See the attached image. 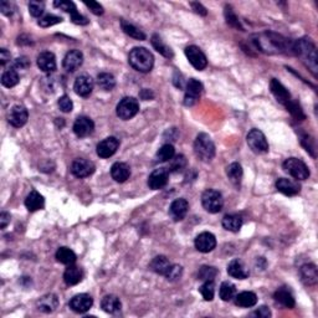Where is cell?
Segmentation results:
<instances>
[{"label": "cell", "instance_id": "cell-1", "mask_svg": "<svg viewBox=\"0 0 318 318\" xmlns=\"http://www.w3.org/2000/svg\"><path fill=\"white\" fill-rule=\"evenodd\" d=\"M128 62L135 70L138 72L147 73L153 69V64H154V57H153L152 52L149 50L144 49V47H135L132 51L130 52L128 56Z\"/></svg>", "mask_w": 318, "mask_h": 318}, {"label": "cell", "instance_id": "cell-2", "mask_svg": "<svg viewBox=\"0 0 318 318\" xmlns=\"http://www.w3.org/2000/svg\"><path fill=\"white\" fill-rule=\"evenodd\" d=\"M257 46L261 47L262 51L265 52H284L286 50L291 49L292 50V45H290V42H287L282 36L272 33H266V34L260 35L259 40H256Z\"/></svg>", "mask_w": 318, "mask_h": 318}, {"label": "cell", "instance_id": "cell-3", "mask_svg": "<svg viewBox=\"0 0 318 318\" xmlns=\"http://www.w3.org/2000/svg\"><path fill=\"white\" fill-rule=\"evenodd\" d=\"M195 155L203 162H210L215 155V144L209 135L200 133L194 142Z\"/></svg>", "mask_w": 318, "mask_h": 318}, {"label": "cell", "instance_id": "cell-4", "mask_svg": "<svg viewBox=\"0 0 318 318\" xmlns=\"http://www.w3.org/2000/svg\"><path fill=\"white\" fill-rule=\"evenodd\" d=\"M292 51H295L297 55H301L306 61H308V66L312 69V71L317 72V52H316V46L310 41V40H298L297 42L292 45Z\"/></svg>", "mask_w": 318, "mask_h": 318}, {"label": "cell", "instance_id": "cell-5", "mask_svg": "<svg viewBox=\"0 0 318 318\" xmlns=\"http://www.w3.org/2000/svg\"><path fill=\"white\" fill-rule=\"evenodd\" d=\"M202 204L207 212L216 214L222 209V205H224L221 193L214 189H208L202 195Z\"/></svg>", "mask_w": 318, "mask_h": 318}, {"label": "cell", "instance_id": "cell-6", "mask_svg": "<svg viewBox=\"0 0 318 318\" xmlns=\"http://www.w3.org/2000/svg\"><path fill=\"white\" fill-rule=\"evenodd\" d=\"M283 169L297 180H306L310 177V169L297 158H288L283 162Z\"/></svg>", "mask_w": 318, "mask_h": 318}, {"label": "cell", "instance_id": "cell-7", "mask_svg": "<svg viewBox=\"0 0 318 318\" xmlns=\"http://www.w3.org/2000/svg\"><path fill=\"white\" fill-rule=\"evenodd\" d=\"M140 111V104L135 97H124L117 105V116L123 121L133 118Z\"/></svg>", "mask_w": 318, "mask_h": 318}, {"label": "cell", "instance_id": "cell-8", "mask_svg": "<svg viewBox=\"0 0 318 318\" xmlns=\"http://www.w3.org/2000/svg\"><path fill=\"white\" fill-rule=\"evenodd\" d=\"M246 141H247L248 147L252 149V152L259 153V154L269 152V143H267L265 135L260 130H255V128L251 130L247 133Z\"/></svg>", "mask_w": 318, "mask_h": 318}, {"label": "cell", "instance_id": "cell-9", "mask_svg": "<svg viewBox=\"0 0 318 318\" xmlns=\"http://www.w3.org/2000/svg\"><path fill=\"white\" fill-rule=\"evenodd\" d=\"M203 92V85L200 81L195 78H190L185 85V96H184V105L185 106H194L200 99Z\"/></svg>", "mask_w": 318, "mask_h": 318}, {"label": "cell", "instance_id": "cell-10", "mask_svg": "<svg viewBox=\"0 0 318 318\" xmlns=\"http://www.w3.org/2000/svg\"><path fill=\"white\" fill-rule=\"evenodd\" d=\"M185 56L189 60V62L192 64V66L194 69H197L198 71L204 70L208 66V60L207 56L204 55V52L199 49L198 46H188L185 49Z\"/></svg>", "mask_w": 318, "mask_h": 318}, {"label": "cell", "instance_id": "cell-11", "mask_svg": "<svg viewBox=\"0 0 318 318\" xmlns=\"http://www.w3.org/2000/svg\"><path fill=\"white\" fill-rule=\"evenodd\" d=\"M95 164L88 159H83V158H78L75 159L71 164V173L77 178H86L93 174L95 172Z\"/></svg>", "mask_w": 318, "mask_h": 318}, {"label": "cell", "instance_id": "cell-12", "mask_svg": "<svg viewBox=\"0 0 318 318\" xmlns=\"http://www.w3.org/2000/svg\"><path fill=\"white\" fill-rule=\"evenodd\" d=\"M29 113L28 109L21 105H16L10 108L8 113V122L15 128H20V127L25 126V123L28 122Z\"/></svg>", "mask_w": 318, "mask_h": 318}, {"label": "cell", "instance_id": "cell-13", "mask_svg": "<svg viewBox=\"0 0 318 318\" xmlns=\"http://www.w3.org/2000/svg\"><path fill=\"white\" fill-rule=\"evenodd\" d=\"M169 179V171L166 168H158L150 173L148 178V186L153 190H158L167 185Z\"/></svg>", "mask_w": 318, "mask_h": 318}, {"label": "cell", "instance_id": "cell-14", "mask_svg": "<svg viewBox=\"0 0 318 318\" xmlns=\"http://www.w3.org/2000/svg\"><path fill=\"white\" fill-rule=\"evenodd\" d=\"M93 130H95V123L90 117L81 116L73 123V132L80 138H85L92 135Z\"/></svg>", "mask_w": 318, "mask_h": 318}, {"label": "cell", "instance_id": "cell-15", "mask_svg": "<svg viewBox=\"0 0 318 318\" xmlns=\"http://www.w3.org/2000/svg\"><path fill=\"white\" fill-rule=\"evenodd\" d=\"M70 308L76 313H85L92 307L93 300L90 295L87 293H80V295H76L71 298L70 301Z\"/></svg>", "mask_w": 318, "mask_h": 318}, {"label": "cell", "instance_id": "cell-16", "mask_svg": "<svg viewBox=\"0 0 318 318\" xmlns=\"http://www.w3.org/2000/svg\"><path fill=\"white\" fill-rule=\"evenodd\" d=\"M83 62V55L80 50H71L66 54L62 66L68 72H75L77 69L81 68Z\"/></svg>", "mask_w": 318, "mask_h": 318}, {"label": "cell", "instance_id": "cell-17", "mask_svg": "<svg viewBox=\"0 0 318 318\" xmlns=\"http://www.w3.org/2000/svg\"><path fill=\"white\" fill-rule=\"evenodd\" d=\"M119 141L116 137H108L97 144V155L101 158H109L117 152Z\"/></svg>", "mask_w": 318, "mask_h": 318}, {"label": "cell", "instance_id": "cell-18", "mask_svg": "<svg viewBox=\"0 0 318 318\" xmlns=\"http://www.w3.org/2000/svg\"><path fill=\"white\" fill-rule=\"evenodd\" d=\"M194 244L198 251L207 253L214 250L215 246H216V239H215V236L212 235V233L205 231V233L199 234V235L197 236Z\"/></svg>", "mask_w": 318, "mask_h": 318}, {"label": "cell", "instance_id": "cell-19", "mask_svg": "<svg viewBox=\"0 0 318 318\" xmlns=\"http://www.w3.org/2000/svg\"><path fill=\"white\" fill-rule=\"evenodd\" d=\"M93 80L88 75H81L76 78L75 85H73V90L81 97H88L92 93L93 90Z\"/></svg>", "mask_w": 318, "mask_h": 318}, {"label": "cell", "instance_id": "cell-20", "mask_svg": "<svg viewBox=\"0 0 318 318\" xmlns=\"http://www.w3.org/2000/svg\"><path fill=\"white\" fill-rule=\"evenodd\" d=\"M276 188L279 192H281L284 195H288V197L297 195L301 190V185L298 184V181L291 180V179L287 178L277 179Z\"/></svg>", "mask_w": 318, "mask_h": 318}, {"label": "cell", "instance_id": "cell-21", "mask_svg": "<svg viewBox=\"0 0 318 318\" xmlns=\"http://www.w3.org/2000/svg\"><path fill=\"white\" fill-rule=\"evenodd\" d=\"M189 204L185 199H176L169 207V215L174 221H180L186 216Z\"/></svg>", "mask_w": 318, "mask_h": 318}, {"label": "cell", "instance_id": "cell-22", "mask_svg": "<svg viewBox=\"0 0 318 318\" xmlns=\"http://www.w3.org/2000/svg\"><path fill=\"white\" fill-rule=\"evenodd\" d=\"M270 90H271L272 95L276 97V100L280 104L286 105L291 100V95L287 91V88L284 87L276 78H272L271 82H270Z\"/></svg>", "mask_w": 318, "mask_h": 318}, {"label": "cell", "instance_id": "cell-23", "mask_svg": "<svg viewBox=\"0 0 318 318\" xmlns=\"http://www.w3.org/2000/svg\"><path fill=\"white\" fill-rule=\"evenodd\" d=\"M37 66L44 72H52L56 70V59L55 55L50 51H44L37 56Z\"/></svg>", "mask_w": 318, "mask_h": 318}, {"label": "cell", "instance_id": "cell-24", "mask_svg": "<svg viewBox=\"0 0 318 318\" xmlns=\"http://www.w3.org/2000/svg\"><path fill=\"white\" fill-rule=\"evenodd\" d=\"M228 274L234 279L245 280L248 277V270L240 259H234L228 265Z\"/></svg>", "mask_w": 318, "mask_h": 318}, {"label": "cell", "instance_id": "cell-25", "mask_svg": "<svg viewBox=\"0 0 318 318\" xmlns=\"http://www.w3.org/2000/svg\"><path fill=\"white\" fill-rule=\"evenodd\" d=\"M59 307V298L54 293H47L37 301V308L44 313L54 312Z\"/></svg>", "mask_w": 318, "mask_h": 318}, {"label": "cell", "instance_id": "cell-26", "mask_svg": "<svg viewBox=\"0 0 318 318\" xmlns=\"http://www.w3.org/2000/svg\"><path fill=\"white\" fill-rule=\"evenodd\" d=\"M111 176L118 183H124L131 177L130 166L126 163H122V162H117L112 166Z\"/></svg>", "mask_w": 318, "mask_h": 318}, {"label": "cell", "instance_id": "cell-27", "mask_svg": "<svg viewBox=\"0 0 318 318\" xmlns=\"http://www.w3.org/2000/svg\"><path fill=\"white\" fill-rule=\"evenodd\" d=\"M301 277L302 281L308 286H315L318 281L317 267L313 264H306L301 267Z\"/></svg>", "mask_w": 318, "mask_h": 318}, {"label": "cell", "instance_id": "cell-28", "mask_svg": "<svg viewBox=\"0 0 318 318\" xmlns=\"http://www.w3.org/2000/svg\"><path fill=\"white\" fill-rule=\"evenodd\" d=\"M45 200L40 193L36 190H33L30 194L26 197L25 199V207L28 208L29 212H36V210H41L44 208Z\"/></svg>", "mask_w": 318, "mask_h": 318}, {"label": "cell", "instance_id": "cell-29", "mask_svg": "<svg viewBox=\"0 0 318 318\" xmlns=\"http://www.w3.org/2000/svg\"><path fill=\"white\" fill-rule=\"evenodd\" d=\"M241 226H243V217L240 215H225L222 219V228L228 231H231V233H238Z\"/></svg>", "mask_w": 318, "mask_h": 318}, {"label": "cell", "instance_id": "cell-30", "mask_svg": "<svg viewBox=\"0 0 318 318\" xmlns=\"http://www.w3.org/2000/svg\"><path fill=\"white\" fill-rule=\"evenodd\" d=\"M122 303L119 298L114 295H107L102 298L101 301V308L107 313H117L121 311Z\"/></svg>", "mask_w": 318, "mask_h": 318}, {"label": "cell", "instance_id": "cell-31", "mask_svg": "<svg viewBox=\"0 0 318 318\" xmlns=\"http://www.w3.org/2000/svg\"><path fill=\"white\" fill-rule=\"evenodd\" d=\"M82 270L80 267L70 265L66 269L65 274H64V280H65L66 284H69V286H75V284L80 283L81 280H82Z\"/></svg>", "mask_w": 318, "mask_h": 318}, {"label": "cell", "instance_id": "cell-32", "mask_svg": "<svg viewBox=\"0 0 318 318\" xmlns=\"http://www.w3.org/2000/svg\"><path fill=\"white\" fill-rule=\"evenodd\" d=\"M172 266V264L169 262V260L166 256H157L152 260V262L149 264V267L152 271H154L158 275H163L166 276V274L168 272L169 267Z\"/></svg>", "mask_w": 318, "mask_h": 318}, {"label": "cell", "instance_id": "cell-33", "mask_svg": "<svg viewBox=\"0 0 318 318\" xmlns=\"http://www.w3.org/2000/svg\"><path fill=\"white\" fill-rule=\"evenodd\" d=\"M235 303L240 307H253L257 303L256 293L251 292V291H244L235 296Z\"/></svg>", "mask_w": 318, "mask_h": 318}, {"label": "cell", "instance_id": "cell-34", "mask_svg": "<svg viewBox=\"0 0 318 318\" xmlns=\"http://www.w3.org/2000/svg\"><path fill=\"white\" fill-rule=\"evenodd\" d=\"M150 42H152L153 47H154L155 50H157L158 52L161 55H163L164 57H167V59H172V57L174 56L173 54V50L171 49V47L168 46V45L166 44V42L162 40V37L159 36V35L154 34L152 36V40H150Z\"/></svg>", "mask_w": 318, "mask_h": 318}, {"label": "cell", "instance_id": "cell-35", "mask_svg": "<svg viewBox=\"0 0 318 318\" xmlns=\"http://www.w3.org/2000/svg\"><path fill=\"white\" fill-rule=\"evenodd\" d=\"M275 300L280 303V305L284 306L287 308H293L295 307V298H293L292 293L290 292L286 288H280L275 292Z\"/></svg>", "mask_w": 318, "mask_h": 318}, {"label": "cell", "instance_id": "cell-36", "mask_svg": "<svg viewBox=\"0 0 318 318\" xmlns=\"http://www.w3.org/2000/svg\"><path fill=\"white\" fill-rule=\"evenodd\" d=\"M56 259H57V261L61 262V264L70 266V265L75 264L77 257H76V253L73 252L71 248L60 247L59 250L56 251Z\"/></svg>", "mask_w": 318, "mask_h": 318}, {"label": "cell", "instance_id": "cell-37", "mask_svg": "<svg viewBox=\"0 0 318 318\" xmlns=\"http://www.w3.org/2000/svg\"><path fill=\"white\" fill-rule=\"evenodd\" d=\"M219 295H220V298H221L222 301H225V302H229V301L234 300L236 296L235 284L231 283V282L229 281L222 282L221 286H220Z\"/></svg>", "mask_w": 318, "mask_h": 318}, {"label": "cell", "instance_id": "cell-38", "mask_svg": "<svg viewBox=\"0 0 318 318\" xmlns=\"http://www.w3.org/2000/svg\"><path fill=\"white\" fill-rule=\"evenodd\" d=\"M174 155H176V149H174L173 144L167 143V144L162 145V147L158 149L157 155H155V159H157V162L164 163V162L171 161Z\"/></svg>", "mask_w": 318, "mask_h": 318}, {"label": "cell", "instance_id": "cell-39", "mask_svg": "<svg viewBox=\"0 0 318 318\" xmlns=\"http://www.w3.org/2000/svg\"><path fill=\"white\" fill-rule=\"evenodd\" d=\"M226 176L230 179L231 183H234L235 185H239L241 179H243V167L239 163H231L226 168Z\"/></svg>", "mask_w": 318, "mask_h": 318}, {"label": "cell", "instance_id": "cell-40", "mask_svg": "<svg viewBox=\"0 0 318 318\" xmlns=\"http://www.w3.org/2000/svg\"><path fill=\"white\" fill-rule=\"evenodd\" d=\"M121 26H122V30L124 31V34H127L128 36L133 37V39H136V40H145L144 33H142L140 29L136 28V26L132 25V24L122 20Z\"/></svg>", "mask_w": 318, "mask_h": 318}, {"label": "cell", "instance_id": "cell-41", "mask_svg": "<svg viewBox=\"0 0 318 318\" xmlns=\"http://www.w3.org/2000/svg\"><path fill=\"white\" fill-rule=\"evenodd\" d=\"M97 85L105 91L113 90L116 86V80H114L113 75L108 72H102L97 76Z\"/></svg>", "mask_w": 318, "mask_h": 318}, {"label": "cell", "instance_id": "cell-42", "mask_svg": "<svg viewBox=\"0 0 318 318\" xmlns=\"http://www.w3.org/2000/svg\"><path fill=\"white\" fill-rule=\"evenodd\" d=\"M1 83H3V86H5V87L8 88H11L18 85L19 75L18 72H16V70H14V69L6 70L5 72L3 73V76H1Z\"/></svg>", "mask_w": 318, "mask_h": 318}, {"label": "cell", "instance_id": "cell-43", "mask_svg": "<svg viewBox=\"0 0 318 318\" xmlns=\"http://www.w3.org/2000/svg\"><path fill=\"white\" fill-rule=\"evenodd\" d=\"M200 293L204 297L205 301H212L215 295V284L214 281H204V283L200 286Z\"/></svg>", "mask_w": 318, "mask_h": 318}, {"label": "cell", "instance_id": "cell-44", "mask_svg": "<svg viewBox=\"0 0 318 318\" xmlns=\"http://www.w3.org/2000/svg\"><path fill=\"white\" fill-rule=\"evenodd\" d=\"M217 275V270L215 267L212 266H202V269L199 270L198 277L202 281H214V279Z\"/></svg>", "mask_w": 318, "mask_h": 318}, {"label": "cell", "instance_id": "cell-45", "mask_svg": "<svg viewBox=\"0 0 318 318\" xmlns=\"http://www.w3.org/2000/svg\"><path fill=\"white\" fill-rule=\"evenodd\" d=\"M186 167V159L183 154L174 155L171 159V169L169 172H181Z\"/></svg>", "mask_w": 318, "mask_h": 318}, {"label": "cell", "instance_id": "cell-46", "mask_svg": "<svg viewBox=\"0 0 318 318\" xmlns=\"http://www.w3.org/2000/svg\"><path fill=\"white\" fill-rule=\"evenodd\" d=\"M225 18H226V23H228L229 25L233 26V28L244 30V28L241 26L240 21H239L238 16L235 15V13H234L233 9H231L230 6H226V8H225Z\"/></svg>", "mask_w": 318, "mask_h": 318}, {"label": "cell", "instance_id": "cell-47", "mask_svg": "<svg viewBox=\"0 0 318 318\" xmlns=\"http://www.w3.org/2000/svg\"><path fill=\"white\" fill-rule=\"evenodd\" d=\"M284 106L287 107V111L290 112L291 114H292L295 118L297 119H305V113H303L302 108L300 107V105L297 104V102H293V101H288L287 104L284 105Z\"/></svg>", "mask_w": 318, "mask_h": 318}, {"label": "cell", "instance_id": "cell-48", "mask_svg": "<svg viewBox=\"0 0 318 318\" xmlns=\"http://www.w3.org/2000/svg\"><path fill=\"white\" fill-rule=\"evenodd\" d=\"M181 275H183V267L179 266V265H172L166 274V277L169 281H177V280L180 279Z\"/></svg>", "mask_w": 318, "mask_h": 318}, {"label": "cell", "instance_id": "cell-49", "mask_svg": "<svg viewBox=\"0 0 318 318\" xmlns=\"http://www.w3.org/2000/svg\"><path fill=\"white\" fill-rule=\"evenodd\" d=\"M45 10V5L44 3H41V1H30L29 3V11H30V14L33 16H35V18H39V16L42 15V13H44Z\"/></svg>", "mask_w": 318, "mask_h": 318}, {"label": "cell", "instance_id": "cell-50", "mask_svg": "<svg viewBox=\"0 0 318 318\" xmlns=\"http://www.w3.org/2000/svg\"><path fill=\"white\" fill-rule=\"evenodd\" d=\"M62 18L56 15H52V14H49V15H45L44 18H41L39 20V25L42 26V28H49V26L56 25V24L61 23Z\"/></svg>", "mask_w": 318, "mask_h": 318}, {"label": "cell", "instance_id": "cell-51", "mask_svg": "<svg viewBox=\"0 0 318 318\" xmlns=\"http://www.w3.org/2000/svg\"><path fill=\"white\" fill-rule=\"evenodd\" d=\"M59 107L62 112H65V113H69V112L72 111L73 108V104L71 101V99L69 96H62L59 99Z\"/></svg>", "mask_w": 318, "mask_h": 318}, {"label": "cell", "instance_id": "cell-52", "mask_svg": "<svg viewBox=\"0 0 318 318\" xmlns=\"http://www.w3.org/2000/svg\"><path fill=\"white\" fill-rule=\"evenodd\" d=\"M54 5L56 8L61 9L64 11H68V13H73L76 11V5L72 3V1H66V0H60V1H55Z\"/></svg>", "mask_w": 318, "mask_h": 318}, {"label": "cell", "instance_id": "cell-53", "mask_svg": "<svg viewBox=\"0 0 318 318\" xmlns=\"http://www.w3.org/2000/svg\"><path fill=\"white\" fill-rule=\"evenodd\" d=\"M85 4L95 15H102L104 14V8H102L101 4L96 3V1H85Z\"/></svg>", "mask_w": 318, "mask_h": 318}, {"label": "cell", "instance_id": "cell-54", "mask_svg": "<svg viewBox=\"0 0 318 318\" xmlns=\"http://www.w3.org/2000/svg\"><path fill=\"white\" fill-rule=\"evenodd\" d=\"M71 20H72V23L77 24V25H87L88 24L87 19H86L83 15H81L77 10L71 13Z\"/></svg>", "mask_w": 318, "mask_h": 318}, {"label": "cell", "instance_id": "cell-55", "mask_svg": "<svg viewBox=\"0 0 318 318\" xmlns=\"http://www.w3.org/2000/svg\"><path fill=\"white\" fill-rule=\"evenodd\" d=\"M252 316H256V317L259 318H269L271 317V311H270L266 306H261V307H259L252 313Z\"/></svg>", "mask_w": 318, "mask_h": 318}, {"label": "cell", "instance_id": "cell-56", "mask_svg": "<svg viewBox=\"0 0 318 318\" xmlns=\"http://www.w3.org/2000/svg\"><path fill=\"white\" fill-rule=\"evenodd\" d=\"M29 65H30V62H29V60L26 57H19V59H16L14 61V66L18 69H26Z\"/></svg>", "mask_w": 318, "mask_h": 318}, {"label": "cell", "instance_id": "cell-57", "mask_svg": "<svg viewBox=\"0 0 318 318\" xmlns=\"http://www.w3.org/2000/svg\"><path fill=\"white\" fill-rule=\"evenodd\" d=\"M13 5H11L9 1H1L0 3V10H1V13L5 14V15H11L13 14Z\"/></svg>", "mask_w": 318, "mask_h": 318}, {"label": "cell", "instance_id": "cell-58", "mask_svg": "<svg viewBox=\"0 0 318 318\" xmlns=\"http://www.w3.org/2000/svg\"><path fill=\"white\" fill-rule=\"evenodd\" d=\"M9 222H10V214H8V212H1V214H0V228L5 229Z\"/></svg>", "mask_w": 318, "mask_h": 318}, {"label": "cell", "instance_id": "cell-59", "mask_svg": "<svg viewBox=\"0 0 318 318\" xmlns=\"http://www.w3.org/2000/svg\"><path fill=\"white\" fill-rule=\"evenodd\" d=\"M10 61V52L5 49L0 50V64L5 65L6 62Z\"/></svg>", "mask_w": 318, "mask_h": 318}, {"label": "cell", "instance_id": "cell-60", "mask_svg": "<svg viewBox=\"0 0 318 318\" xmlns=\"http://www.w3.org/2000/svg\"><path fill=\"white\" fill-rule=\"evenodd\" d=\"M192 6H193V9L195 10V13L200 14V15H207V9H205L202 4L192 3Z\"/></svg>", "mask_w": 318, "mask_h": 318}, {"label": "cell", "instance_id": "cell-61", "mask_svg": "<svg viewBox=\"0 0 318 318\" xmlns=\"http://www.w3.org/2000/svg\"><path fill=\"white\" fill-rule=\"evenodd\" d=\"M141 99L144 100V101H148V100H152L153 97H154V95H153V92L150 90H147V88H144V90H142V92H141Z\"/></svg>", "mask_w": 318, "mask_h": 318}]
</instances>
